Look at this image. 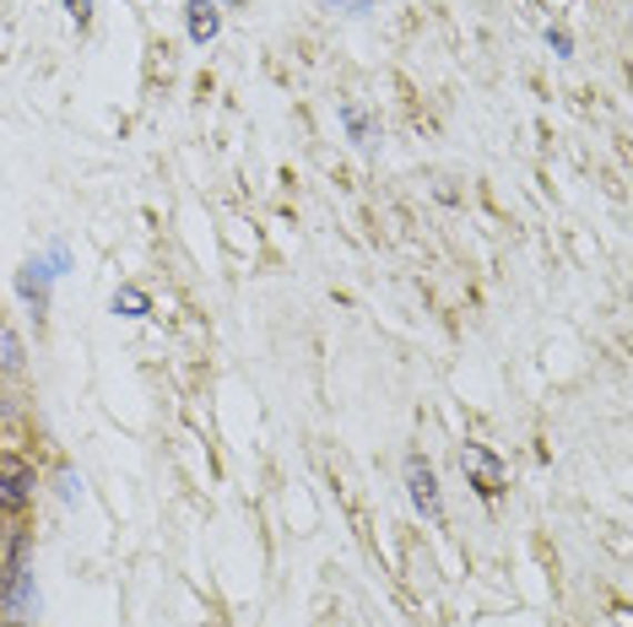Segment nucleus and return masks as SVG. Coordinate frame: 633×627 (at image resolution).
Here are the masks:
<instances>
[{"label":"nucleus","instance_id":"nucleus-7","mask_svg":"<svg viewBox=\"0 0 633 627\" xmlns=\"http://www.w3.org/2000/svg\"><path fill=\"white\" fill-rule=\"evenodd\" d=\"M341 120H346V130H352V141H358V146H369V141H374V125H369V114H363L358 103H346V109H341Z\"/></svg>","mask_w":633,"mask_h":627},{"label":"nucleus","instance_id":"nucleus-5","mask_svg":"<svg viewBox=\"0 0 633 627\" xmlns=\"http://www.w3.org/2000/svg\"><path fill=\"white\" fill-rule=\"evenodd\" d=\"M184 22H190V39L195 43H211L217 39V28H222V17H217L211 0H190V6H184Z\"/></svg>","mask_w":633,"mask_h":627},{"label":"nucleus","instance_id":"nucleus-8","mask_svg":"<svg viewBox=\"0 0 633 627\" xmlns=\"http://www.w3.org/2000/svg\"><path fill=\"white\" fill-rule=\"evenodd\" d=\"M0 363H6V368H17V363H22V346H17V335H11V331H0Z\"/></svg>","mask_w":633,"mask_h":627},{"label":"nucleus","instance_id":"nucleus-10","mask_svg":"<svg viewBox=\"0 0 633 627\" xmlns=\"http://www.w3.org/2000/svg\"><path fill=\"white\" fill-rule=\"evenodd\" d=\"M331 6H336V11H369L374 0H331Z\"/></svg>","mask_w":633,"mask_h":627},{"label":"nucleus","instance_id":"nucleus-9","mask_svg":"<svg viewBox=\"0 0 633 627\" xmlns=\"http://www.w3.org/2000/svg\"><path fill=\"white\" fill-rule=\"evenodd\" d=\"M66 11H71L77 22H87V11H92V0H66Z\"/></svg>","mask_w":633,"mask_h":627},{"label":"nucleus","instance_id":"nucleus-1","mask_svg":"<svg viewBox=\"0 0 633 627\" xmlns=\"http://www.w3.org/2000/svg\"><path fill=\"white\" fill-rule=\"evenodd\" d=\"M461 471H465V476H471V487H476L482 498H493V493H504V482H509L504 461H499L493 449H482V444H465V449H461Z\"/></svg>","mask_w":633,"mask_h":627},{"label":"nucleus","instance_id":"nucleus-4","mask_svg":"<svg viewBox=\"0 0 633 627\" xmlns=\"http://www.w3.org/2000/svg\"><path fill=\"white\" fill-rule=\"evenodd\" d=\"M49 282H54V265H49V260H28V265H22V276H17V293L33 303V314H43V309H49Z\"/></svg>","mask_w":633,"mask_h":627},{"label":"nucleus","instance_id":"nucleus-2","mask_svg":"<svg viewBox=\"0 0 633 627\" xmlns=\"http://www.w3.org/2000/svg\"><path fill=\"white\" fill-rule=\"evenodd\" d=\"M406 487H412V503H418L422 514L439 525L444 519V503H439V482H433V465L422 461V455H412L406 461Z\"/></svg>","mask_w":633,"mask_h":627},{"label":"nucleus","instance_id":"nucleus-6","mask_svg":"<svg viewBox=\"0 0 633 627\" xmlns=\"http://www.w3.org/2000/svg\"><path fill=\"white\" fill-rule=\"evenodd\" d=\"M114 314H130V320H147V314H152V297L141 293V287H120V293H114Z\"/></svg>","mask_w":633,"mask_h":627},{"label":"nucleus","instance_id":"nucleus-3","mask_svg":"<svg viewBox=\"0 0 633 627\" xmlns=\"http://www.w3.org/2000/svg\"><path fill=\"white\" fill-rule=\"evenodd\" d=\"M33 498V471L17 455H0V508H22Z\"/></svg>","mask_w":633,"mask_h":627}]
</instances>
